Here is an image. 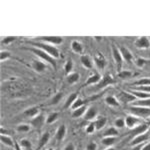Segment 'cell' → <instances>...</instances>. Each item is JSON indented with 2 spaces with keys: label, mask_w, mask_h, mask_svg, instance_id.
<instances>
[{
  "label": "cell",
  "mask_w": 150,
  "mask_h": 150,
  "mask_svg": "<svg viewBox=\"0 0 150 150\" xmlns=\"http://www.w3.org/2000/svg\"><path fill=\"white\" fill-rule=\"evenodd\" d=\"M29 44L32 45L33 47H36V48H39V49L43 50L46 53L52 56L53 58L55 59H58L60 57V51L59 49L54 46V45H51V44H48V43H45V42H41V41H29Z\"/></svg>",
  "instance_id": "obj_1"
},
{
  "label": "cell",
  "mask_w": 150,
  "mask_h": 150,
  "mask_svg": "<svg viewBox=\"0 0 150 150\" xmlns=\"http://www.w3.org/2000/svg\"><path fill=\"white\" fill-rule=\"evenodd\" d=\"M29 51H31L33 53V54H35L36 56L40 57L41 60L42 61H45L47 62L48 64H50L51 66L53 67L54 69H56L57 67V63H56V59L55 58H53L52 56H50L48 53H46L45 51H43V50L39 49V48H36V47H31V48H27Z\"/></svg>",
  "instance_id": "obj_2"
},
{
  "label": "cell",
  "mask_w": 150,
  "mask_h": 150,
  "mask_svg": "<svg viewBox=\"0 0 150 150\" xmlns=\"http://www.w3.org/2000/svg\"><path fill=\"white\" fill-rule=\"evenodd\" d=\"M128 111L130 112V114L136 116V117H139V118L150 117V108L148 107L130 105L129 107H128Z\"/></svg>",
  "instance_id": "obj_3"
},
{
  "label": "cell",
  "mask_w": 150,
  "mask_h": 150,
  "mask_svg": "<svg viewBox=\"0 0 150 150\" xmlns=\"http://www.w3.org/2000/svg\"><path fill=\"white\" fill-rule=\"evenodd\" d=\"M111 52H112V56L113 59H114L116 65H117V69L118 72L122 70V64H123V58L121 53L119 51V47H117L114 43H112L111 45Z\"/></svg>",
  "instance_id": "obj_4"
},
{
  "label": "cell",
  "mask_w": 150,
  "mask_h": 150,
  "mask_svg": "<svg viewBox=\"0 0 150 150\" xmlns=\"http://www.w3.org/2000/svg\"><path fill=\"white\" fill-rule=\"evenodd\" d=\"M37 39H38V41L48 43V44H51V45H60L61 43H63V38H62L61 36H56V35L40 36V37H38Z\"/></svg>",
  "instance_id": "obj_5"
},
{
  "label": "cell",
  "mask_w": 150,
  "mask_h": 150,
  "mask_svg": "<svg viewBox=\"0 0 150 150\" xmlns=\"http://www.w3.org/2000/svg\"><path fill=\"white\" fill-rule=\"evenodd\" d=\"M115 79L113 78V76L110 73H105L101 78L100 82L98 84H96V89H103L105 88L106 86L112 85V84H115Z\"/></svg>",
  "instance_id": "obj_6"
},
{
  "label": "cell",
  "mask_w": 150,
  "mask_h": 150,
  "mask_svg": "<svg viewBox=\"0 0 150 150\" xmlns=\"http://www.w3.org/2000/svg\"><path fill=\"white\" fill-rule=\"evenodd\" d=\"M142 124V119L139 117H136V116L132 115V114H129L125 117V125H126L127 128L129 129H134L136 126L138 125Z\"/></svg>",
  "instance_id": "obj_7"
},
{
  "label": "cell",
  "mask_w": 150,
  "mask_h": 150,
  "mask_svg": "<svg viewBox=\"0 0 150 150\" xmlns=\"http://www.w3.org/2000/svg\"><path fill=\"white\" fill-rule=\"evenodd\" d=\"M45 123H46V117H45V115L43 114V113H39L37 116H35L34 118H32V119L30 120L31 126L38 130H40Z\"/></svg>",
  "instance_id": "obj_8"
},
{
  "label": "cell",
  "mask_w": 150,
  "mask_h": 150,
  "mask_svg": "<svg viewBox=\"0 0 150 150\" xmlns=\"http://www.w3.org/2000/svg\"><path fill=\"white\" fill-rule=\"evenodd\" d=\"M118 98H119V101L126 104L130 102H134L135 100H137L136 97L130 91H125V90L120 91L119 94H118Z\"/></svg>",
  "instance_id": "obj_9"
},
{
  "label": "cell",
  "mask_w": 150,
  "mask_h": 150,
  "mask_svg": "<svg viewBox=\"0 0 150 150\" xmlns=\"http://www.w3.org/2000/svg\"><path fill=\"white\" fill-rule=\"evenodd\" d=\"M150 139V134L148 133V131L143 133V134H140L137 135V136L133 137V139L130 141L129 145L130 146H135V145H138V144H142L145 143L146 141H148Z\"/></svg>",
  "instance_id": "obj_10"
},
{
  "label": "cell",
  "mask_w": 150,
  "mask_h": 150,
  "mask_svg": "<svg viewBox=\"0 0 150 150\" xmlns=\"http://www.w3.org/2000/svg\"><path fill=\"white\" fill-rule=\"evenodd\" d=\"M134 45L138 49H148L150 47V40L146 36H140L134 41Z\"/></svg>",
  "instance_id": "obj_11"
},
{
  "label": "cell",
  "mask_w": 150,
  "mask_h": 150,
  "mask_svg": "<svg viewBox=\"0 0 150 150\" xmlns=\"http://www.w3.org/2000/svg\"><path fill=\"white\" fill-rule=\"evenodd\" d=\"M97 117H98L97 108L94 107V106H90V107L87 108L85 114H84V119L91 122V121H94Z\"/></svg>",
  "instance_id": "obj_12"
},
{
  "label": "cell",
  "mask_w": 150,
  "mask_h": 150,
  "mask_svg": "<svg viewBox=\"0 0 150 150\" xmlns=\"http://www.w3.org/2000/svg\"><path fill=\"white\" fill-rule=\"evenodd\" d=\"M148 129H149V124H147V123H142V124L135 127L134 129H132L131 131H130V135H131L132 137H135V136H137V135L143 134V133L147 132Z\"/></svg>",
  "instance_id": "obj_13"
},
{
  "label": "cell",
  "mask_w": 150,
  "mask_h": 150,
  "mask_svg": "<svg viewBox=\"0 0 150 150\" xmlns=\"http://www.w3.org/2000/svg\"><path fill=\"white\" fill-rule=\"evenodd\" d=\"M31 66H32L33 70L37 73H43L47 69V65L42 60H33Z\"/></svg>",
  "instance_id": "obj_14"
},
{
  "label": "cell",
  "mask_w": 150,
  "mask_h": 150,
  "mask_svg": "<svg viewBox=\"0 0 150 150\" xmlns=\"http://www.w3.org/2000/svg\"><path fill=\"white\" fill-rule=\"evenodd\" d=\"M93 62H94V64L96 65V67H97L99 70H103L104 68H105L106 64H107L105 57H104L101 53H97V54L94 56Z\"/></svg>",
  "instance_id": "obj_15"
},
{
  "label": "cell",
  "mask_w": 150,
  "mask_h": 150,
  "mask_svg": "<svg viewBox=\"0 0 150 150\" xmlns=\"http://www.w3.org/2000/svg\"><path fill=\"white\" fill-rule=\"evenodd\" d=\"M101 78H102V76H101L100 74L98 73V72H94L93 74H91L90 76L87 78V80L85 81V83H84L83 86H88V85H94V84H98L99 82H100Z\"/></svg>",
  "instance_id": "obj_16"
},
{
  "label": "cell",
  "mask_w": 150,
  "mask_h": 150,
  "mask_svg": "<svg viewBox=\"0 0 150 150\" xmlns=\"http://www.w3.org/2000/svg\"><path fill=\"white\" fill-rule=\"evenodd\" d=\"M119 51H120V53H121V55H122L123 61H126L127 63H130V62H132L133 55H132L131 51H130L128 48L124 47V46H120L119 47Z\"/></svg>",
  "instance_id": "obj_17"
},
{
  "label": "cell",
  "mask_w": 150,
  "mask_h": 150,
  "mask_svg": "<svg viewBox=\"0 0 150 150\" xmlns=\"http://www.w3.org/2000/svg\"><path fill=\"white\" fill-rule=\"evenodd\" d=\"M80 62L83 65L84 68L86 69H92L93 68V60L89 55L82 54L80 56Z\"/></svg>",
  "instance_id": "obj_18"
},
{
  "label": "cell",
  "mask_w": 150,
  "mask_h": 150,
  "mask_svg": "<svg viewBox=\"0 0 150 150\" xmlns=\"http://www.w3.org/2000/svg\"><path fill=\"white\" fill-rule=\"evenodd\" d=\"M66 133H67L66 125H64V124L60 125V126L57 128L56 133H55V138H56L57 141H59V142L63 141L65 136H66Z\"/></svg>",
  "instance_id": "obj_19"
},
{
  "label": "cell",
  "mask_w": 150,
  "mask_h": 150,
  "mask_svg": "<svg viewBox=\"0 0 150 150\" xmlns=\"http://www.w3.org/2000/svg\"><path fill=\"white\" fill-rule=\"evenodd\" d=\"M39 113H40V108L38 107V106H31V107L24 110L23 115L28 118H34L35 116H37Z\"/></svg>",
  "instance_id": "obj_20"
},
{
  "label": "cell",
  "mask_w": 150,
  "mask_h": 150,
  "mask_svg": "<svg viewBox=\"0 0 150 150\" xmlns=\"http://www.w3.org/2000/svg\"><path fill=\"white\" fill-rule=\"evenodd\" d=\"M50 140V133L49 132H44L43 134H41L39 140H38V146H37V150L42 149L43 147L46 146V144L49 142Z\"/></svg>",
  "instance_id": "obj_21"
},
{
  "label": "cell",
  "mask_w": 150,
  "mask_h": 150,
  "mask_svg": "<svg viewBox=\"0 0 150 150\" xmlns=\"http://www.w3.org/2000/svg\"><path fill=\"white\" fill-rule=\"evenodd\" d=\"M0 141H1V143L3 145H5L7 147H10V148H14V146H15V141L9 135L1 134L0 135Z\"/></svg>",
  "instance_id": "obj_22"
},
{
  "label": "cell",
  "mask_w": 150,
  "mask_h": 150,
  "mask_svg": "<svg viewBox=\"0 0 150 150\" xmlns=\"http://www.w3.org/2000/svg\"><path fill=\"white\" fill-rule=\"evenodd\" d=\"M77 98H78V93H77V92H73V93L70 94L68 97L66 98V100H65V102H64V106H63L64 109H68V108L71 107Z\"/></svg>",
  "instance_id": "obj_23"
},
{
  "label": "cell",
  "mask_w": 150,
  "mask_h": 150,
  "mask_svg": "<svg viewBox=\"0 0 150 150\" xmlns=\"http://www.w3.org/2000/svg\"><path fill=\"white\" fill-rule=\"evenodd\" d=\"M71 49H72V51L74 53H76V54H82L84 50V47L80 41L73 40L71 42Z\"/></svg>",
  "instance_id": "obj_24"
},
{
  "label": "cell",
  "mask_w": 150,
  "mask_h": 150,
  "mask_svg": "<svg viewBox=\"0 0 150 150\" xmlns=\"http://www.w3.org/2000/svg\"><path fill=\"white\" fill-rule=\"evenodd\" d=\"M106 123H107V118H106L105 116H98V117L94 120V125H95L96 130H101L102 128H104Z\"/></svg>",
  "instance_id": "obj_25"
},
{
  "label": "cell",
  "mask_w": 150,
  "mask_h": 150,
  "mask_svg": "<svg viewBox=\"0 0 150 150\" xmlns=\"http://www.w3.org/2000/svg\"><path fill=\"white\" fill-rule=\"evenodd\" d=\"M104 100H105V103L107 104L108 106H110V107H119V105H120L119 100H118L115 96H112V95L106 96Z\"/></svg>",
  "instance_id": "obj_26"
},
{
  "label": "cell",
  "mask_w": 150,
  "mask_h": 150,
  "mask_svg": "<svg viewBox=\"0 0 150 150\" xmlns=\"http://www.w3.org/2000/svg\"><path fill=\"white\" fill-rule=\"evenodd\" d=\"M119 135V131L116 127H109L104 131V133L102 134L103 137H117Z\"/></svg>",
  "instance_id": "obj_27"
},
{
  "label": "cell",
  "mask_w": 150,
  "mask_h": 150,
  "mask_svg": "<svg viewBox=\"0 0 150 150\" xmlns=\"http://www.w3.org/2000/svg\"><path fill=\"white\" fill-rule=\"evenodd\" d=\"M80 79V74L77 73V72H72L69 75L66 76V81L68 84H75L79 81Z\"/></svg>",
  "instance_id": "obj_28"
},
{
  "label": "cell",
  "mask_w": 150,
  "mask_h": 150,
  "mask_svg": "<svg viewBox=\"0 0 150 150\" xmlns=\"http://www.w3.org/2000/svg\"><path fill=\"white\" fill-rule=\"evenodd\" d=\"M87 108H88V107H86V105L82 106V107H80V108H77V109L72 111L71 116L73 118H80V117H82V116H84V114H85V112L87 110Z\"/></svg>",
  "instance_id": "obj_29"
},
{
  "label": "cell",
  "mask_w": 150,
  "mask_h": 150,
  "mask_svg": "<svg viewBox=\"0 0 150 150\" xmlns=\"http://www.w3.org/2000/svg\"><path fill=\"white\" fill-rule=\"evenodd\" d=\"M131 105L134 106H143V107H148L150 108V98L147 99H137L134 102H132Z\"/></svg>",
  "instance_id": "obj_30"
},
{
  "label": "cell",
  "mask_w": 150,
  "mask_h": 150,
  "mask_svg": "<svg viewBox=\"0 0 150 150\" xmlns=\"http://www.w3.org/2000/svg\"><path fill=\"white\" fill-rule=\"evenodd\" d=\"M133 95L136 97V99H147V98H150V93H145V92H141V91H137V90H134V89L131 88L130 90Z\"/></svg>",
  "instance_id": "obj_31"
},
{
  "label": "cell",
  "mask_w": 150,
  "mask_h": 150,
  "mask_svg": "<svg viewBox=\"0 0 150 150\" xmlns=\"http://www.w3.org/2000/svg\"><path fill=\"white\" fill-rule=\"evenodd\" d=\"M116 141H117V137H103L102 138V144L107 147H112V145H114Z\"/></svg>",
  "instance_id": "obj_32"
},
{
  "label": "cell",
  "mask_w": 150,
  "mask_h": 150,
  "mask_svg": "<svg viewBox=\"0 0 150 150\" xmlns=\"http://www.w3.org/2000/svg\"><path fill=\"white\" fill-rule=\"evenodd\" d=\"M59 118V113L58 112H51L47 115L46 117V123L47 124H52V123L56 122L57 119Z\"/></svg>",
  "instance_id": "obj_33"
},
{
  "label": "cell",
  "mask_w": 150,
  "mask_h": 150,
  "mask_svg": "<svg viewBox=\"0 0 150 150\" xmlns=\"http://www.w3.org/2000/svg\"><path fill=\"white\" fill-rule=\"evenodd\" d=\"M73 67H74V64H73V61L71 59H68L64 64V71H65V74L69 75L70 73H72V70H73Z\"/></svg>",
  "instance_id": "obj_34"
},
{
  "label": "cell",
  "mask_w": 150,
  "mask_h": 150,
  "mask_svg": "<svg viewBox=\"0 0 150 150\" xmlns=\"http://www.w3.org/2000/svg\"><path fill=\"white\" fill-rule=\"evenodd\" d=\"M133 75H134V73L130 70H121V71L118 72V77L121 79H129Z\"/></svg>",
  "instance_id": "obj_35"
},
{
  "label": "cell",
  "mask_w": 150,
  "mask_h": 150,
  "mask_svg": "<svg viewBox=\"0 0 150 150\" xmlns=\"http://www.w3.org/2000/svg\"><path fill=\"white\" fill-rule=\"evenodd\" d=\"M63 98V92H58L55 94L52 97V99L50 100L49 105H57L58 103L61 101V99Z\"/></svg>",
  "instance_id": "obj_36"
},
{
  "label": "cell",
  "mask_w": 150,
  "mask_h": 150,
  "mask_svg": "<svg viewBox=\"0 0 150 150\" xmlns=\"http://www.w3.org/2000/svg\"><path fill=\"white\" fill-rule=\"evenodd\" d=\"M134 85L136 86H150V78L149 77H143L134 82Z\"/></svg>",
  "instance_id": "obj_37"
},
{
  "label": "cell",
  "mask_w": 150,
  "mask_h": 150,
  "mask_svg": "<svg viewBox=\"0 0 150 150\" xmlns=\"http://www.w3.org/2000/svg\"><path fill=\"white\" fill-rule=\"evenodd\" d=\"M150 62V60H147L145 58H142V57H138L135 59V65H136L138 68H143L146 64H148Z\"/></svg>",
  "instance_id": "obj_38"
},
{
  "label": "cell",
  "mask_w": 150,
  "mask_h": 150,
  "mask_svg": "<svg viewBox=\"0 0 150 150\" xmlns=\"http://www.w3.org/2000/svg\"><path fill=\"white\" fill-rule=\"evenodd\" d=\"M19 144L21 145L23 149H26V150H31V147H32V143L31 141L27 138H22L19 142Z\"/></svg>",
  "instance_id": "obj_39"
},
{
  "label": "cell",
  "mask_w": 150,
  "mask_h": 150,
  "mask_svg": "<svg viewBox=\"0 0 150 150\" xmlns=\"http://www.w3.org/2000/svg\"><path fill=\"white\" fill-rule=\"evenodd\" d=\"M16 130H17V132H20V133H26V132L30 131V125L26 124V123H21V124L17 125Z\"/></svg>",
  "instance_id": "obj_40"
},
{
  "label": "cell",
  "mask_w": 150,
  "mask_h": 150,
  "mask_svg": "<svg viewBox=\"0 0 150 150\" xmlns=\"http://www.w3.org/2000/svg\"><path fill=\"white\" fill-rule=\"evenodd\" d=\"M85 105V101L83 100L82 98L80 97H78L75 100V102L73 103V105L71 106V109L72 110H75V109H77V108H80L82 107V106H84Z\"/></svg>",
  "instance_id": "obj_41"
},
{
  "label": "cell",
  "mask_w": 150,
  "mask_h": 150,
  "mask_svg": "<svg viewBox=\"0 0 150 150\" xmlns=\"http://www.w3.org/2000/svg\"><path fill=\"white\" fill-rule=\"evenodd\" d=\"M126 125H125V119L124 118H117V119L114 120V127H116L117 129H121V128H124Z\"/></svg>",
  "instance_id": "obj_42"
},
{
  "label": "cell",
  "mask_w": 150,
  "mask_h": 150,
  "mask_svg": "<svg viewBox=\"0 0 150 150\" xmlns=\"http://www.w3.org/2000/svg\"><path fill=\"white\" fill-rule=\"evenodd\" d=\"M10 57H11V53L9 51L2 50V51L0 52V60H1L2 62L5 61V60H7V59H9Z\"/></svg>",
  "instance_id": "obj_43"
},
{
  "label": "cell",
  "mask_w": 150,
  "mask_h": 150,
  "mask_svg": "<svg viewBox=\"0 0 150 150\" xmlns=\"http://www.w3.org/2000/svg\"><path fill=\"white\" fill-rule=\"evenodd\" d=\"M95 130H96V128H95V125H94V121H91L85 128V131L87 134H92V133L95 132Z\"/></svg>",
  "instance_id": "obj_44"
},
{
  "label": "cell",
  "mask_w": 150,
  "mask_h": 150,
  "mask_svg": "<svg viewBox=\"0 0 150 150\" xmlns=\"http://www.w3.org/2000/svg\"><path fill=\"white\" fill-rule=\"evenodd\" d=\"M16 40V37L15 36H6V37H3L1 40V43L2 44H10V43H12L13 41Z\"/></svg>",
  "instance_id": "obj_45"
},
{
  "label": "cell",
  "mask_w": 150,
  "mask_h": 150,
  "mask_svg": "<svg viewBox=\"0 0 150 150\" xmlns=\"http://www.w3.org/2000/svg\"><path fill=\"white\" fill-rule=\"evenodd\" d=\"M132 89L137 90V91H141V92H145V93H150V86H136Z\"/></svg>",
  "instance_id": "obj_46"
},
{
  "label": "cell",
  "mask_w": 150,
  "mask_h": 150,
  "mask_svg": "<svg viewBox=\"0 0 150 150\" xmlns=\"http://www.w3.org/2000/svg\"><path fill=\"white\" fill-rule=\"evenodd\" d=\"M97 144L95 142H89L86 145V150H97Z\"/></svg>",
  "instance_id": "obj_47"
},
{
  "label": "cell",
  "mask_w": 150,
  "mask_h": 150,
  "mask_svg": "<svg viewBox=\"0 0 150 150\" xmlns=\"http://www.w3.org/2000/svg\"><path fill=\"white\" fill-rule=\"evenodd\" d=\"M63 150H76V147H75V145L72 142H70V143H68L64 147Z\"/></svg>",
  "instance_id": "obj_48"
},
{
  "label": "cell",
  "mask_w": 150,
  "mask_h": 150,
  "mask_svg": "<svg viewBox=\"0 0 150 150\" xmlns=\"http://www.w3.org/2000/svg\"><path fill=\"white\" fill-rule=\"evenodd\" d=\"M143 145H144V143L138 144V145H135V146H132L131 150H141V149H142V147H143Z\"/></svg>",
  "instance_id": "obj_49"
},
{
  "label": "cell",
  "mask_w": 150,
  "mask_h": 150,
  "mask_svg": "<svg viewBox=\"0 0 150 150\" xmlns=\"http://www.w3.org/2000/svg\"><path fill=\"white\" fill-rule=\"evenodd\" d=\"M23 148L21 147V145L18 142H15V146H14V150H22Z\"/></svg>",
  "instance_id": "obj_50"
},
{
  "label": "cell",
  "mask_w": 150,
  "mask_h": 150,
  "mask_svg": "<svg viewBox=\"0 0 150 150\" xmlns=\"http://www.w3.org/2000/svg\"><path fill=\"white\" fill-rule=\"evenodd\" d=\"M141 150H150V142H148V143H146V144H144Z\"/></svg>",
  "instance_id": "obj_51"
},
{
  "label": "cell",
  "mask_w": 150,
  "mask_h": 150,
  "mask_svg": "<svg viewBox=\"0 0 150 150\" xmlns=\"http://www.w3.org/2000/svg\"><path fill=\"white\" fill-rule=\"evenodd\" d=\"M104 150H116L114 147H107L106 149H104Z\"/></svg>",
  "instance_id": "obj_52"
},
{
  "label": "cell",
  "mask_w": 150,
  "mask_h": 150,
  "mask_svg": "<svg viewBox=\"0 0 150 150\" xmlns=\"http://www.w3.org/2000/svg\"><path fill=\"white\" fill-rule=\"evenodd\" d=\"M47 150H58V149H53V148H48Z\"/></svg>",
  "instance_id": "obj_53"
},
{
  "label": "cell",
  "mask_w": 150,
  "mask_h": 150,
  "mask_svg": "<svg viewBox=\"0 0 150 150\" xmlns=\"http://www.w3.org/2000/svg\"><path fill=\"white\" fill-rule=\"evenodd\" d=\"M148 133H149V134H150V127H149V129H148Z\"/></svg>",
  "instance_id": "obj_54"
}]
</instances>
